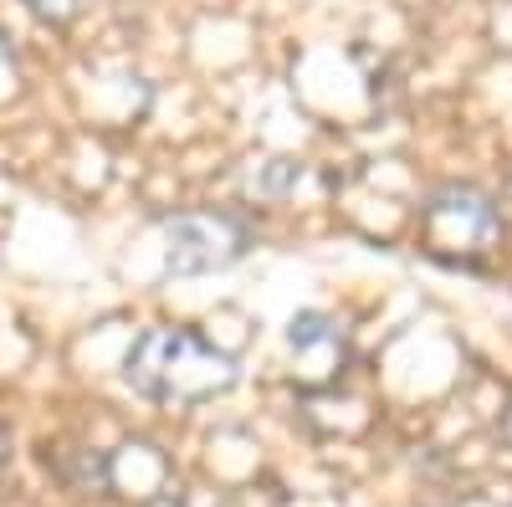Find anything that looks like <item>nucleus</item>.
I'll return each mask as SVG.
<instances>
[{
    "instance_id": "f257e3e1",
    "label": "nucleus",
    "mask_w": 512,
    "mask_h": 507,
    "mask_svg": "<svg viewBox=\"0 0 512 507\" xmlns=\"http://www.w3.org/2000/svg\"><path fill=\"white\" fill-rule=\"evenodd\" d=\"M123 379L154 405H200L236 385V364L190 328H149L128 349Z\"/></svg>"
},
{
    "instance_id": "f03ea898",
    "label": "nucleus",
    "mask_w": 512,
    "mask_h": 507,
    "mask_svg": "<svg viewBox=\"0 0 512 507\" xmlns=\"http://www.w3.org/2000/svg\"><path fill=\"white\" fill-rule=\"evenodd\" d=\"M164 241H169V246H164V267H169V272H180V277L231 267L241 251H246V231H241V221H231V216H210V210H190V216L169 221Z\"/></svg>"
},
{
    "instance_id": "7ed1b4c3",
    "label": "nucleus",
    "mask_w": 512,
    "mask_h": 507,
    "mask_svg": "<svg viewBox=\"0 0 512 507\" xmlns=\"http://www.w3.org/2000/svg\"><path fill=\"white\" fill-rule=\"evenodd\" d=\"M425 236L441 251H482L497 241V210L477 190H446L425 210Z\"/></svg>"
},
{
    "instance_id": "20e7f679",
    "label": "nucleus",
    "mask_w": 512,
    "mask_h": 507,
    "mask_svg": "<svg viewBox=\"0 0 512 507\" xmlns=\"http://www.w3.org/2000/svg\"><path fill=\"white\" fill-rule=\"evenodd\" d=\"M26 6H31L41 21H57V26H62V21H72V16H77L82 0H26Z\"/></svg>"
},
{
    "instance_id": "39448f33",
    "label": "nucleus",
    "mask_w": 512,
    "mask_h": 507,
    "mask_svg": "<svg viewBox=\"0 0 512 507\" xmlns=\"http://www.w3.org/2000/svg\"><path fill=\"white\" fill-rule=\"evenodd\" d=\"M11 467V431H6V420H0V472Z\"/></svg>"
}]
</instances>
